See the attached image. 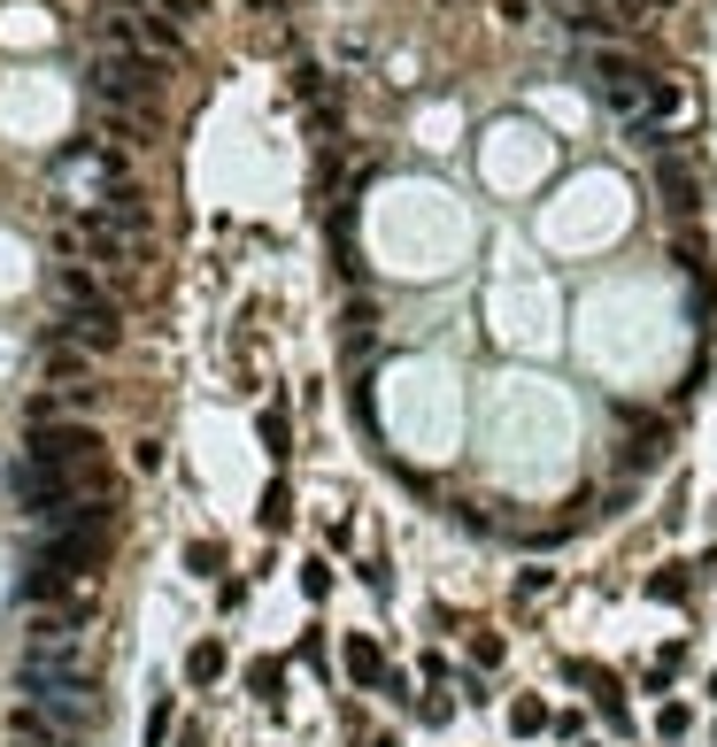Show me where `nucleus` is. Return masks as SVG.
I'll use <instances>...</instances> for the list:
<instances>
[{"label": "nucleus", "instance_id": "obj_5", "mask_svg": "<svg viewBox=\"0 0 717 747\" xmlns=\"http://www.w3.org/2000/svg\"><path fill=\"white\" fill-rule=\"evenodd\" d=\"M31 470H101V432L93 424H31Z\"/></svg>", "mask_w": 717, "mask_h": 747}, {"label": "nucleus", "instance_id": "obj_17", "mask_svg": "<svg viewBox=\"0 0 717 747\" xmlns=\"http://www.w3.org/2000/svg\"><path fill=\"white\" fill-rule=\"evenodd\" d=\"M8 747H31V740H8Z\"/></svg>", "mask_w": 717, "mask_h": 747}, {"label": "nucleus", "instance_id": "obj_7", "mask_svg": "<svg viewBox=\"0 0 717 747\" xmlns=\"http://www.w3.org/2000/svg\"><path fill=\"white\" fill-rule=\"evenodd\" d=\"M185 678H193V686H216V678H224V639H193Z\"/></svg>", "mask_w": 717, "mask_h": 747}, {"label": "nucleus", "instance_id": "obj_11", "mask_svg": "<svg viewBox=\"0 0 717 747\" xmlns=\"http://www.w3.org/2000/svg\"><path fill=\"white\" fill-rule=\"evenodd\" d=\"M286 516H294V493H286V485H270V493H263V524H270V532H278V524H286Z\"/></svg>", "mask_w": 717, "mask_h": 747}, {"label": "nucleus", "instance_id": "obj_6", "mask_svg": "<svg viewBox=\"0 0 717 747\" xmlns=\"http://www.w3.org/2000/svg\"><path fill=\"white\" fill-rule=\"evenodd\" d=\"M348 678H356V686H386V655H378V639H348Z\"/></svg>", "mask_w": 717, "mask_h": 747}, {"label": "nucleus", "instance_id": "obj_15", "mask_svg": "<svg viewBox=\"0 0 717 747\" xmlns=\"http://www.w3.org/2000/svg\"><path fill=\"white\" fill-rule=\"evenodd\" d=\"M547 586H555V571H525V579H518V601H540Z\"/></svg>", "mask_w": 717, "mask_h": 747}, {"label": "nucleus", "instance_id": "obj_1", "mask_svg": "<svg viewBox=\"0 0 717 747\" xmlns=\"http://www.w3.org/2000/svg\"><path fill=\"white\" fill-rule=\"evenodd\" d=\"M85 85H93V101H101V116H109L116 132H140V124L155 116L163 62H155V54H140V47H124V39H101V47H93V70H85Z\"/></svg>", "mask_w": 717, "mask_h": 747}, {"label": "nucleus", "instance_id": "obj_9", "mask_svg": "<svg viewBox=\"0 0 717 747\" xmlns=\"http://www.w3.org/2000/svg\"><path fill=\"white\" fill-rule=\"evenodd\" d=\"M540 725H547V702H533V694H525V702H510V733H525V740H533Z\"/></svg>", "mask_w": 717, "mask_h": 747}, {"label": "nucleus", "instance_id": "obj_8", "mask_svg": "<svg viewBox=\"0 0 717 747\" xmlns=\"http://www.w3.org/2000/svg\"><path fill=\"white\" fill-rule=\"evenodd\" d=\"M263 448H270V454H294V424H286V409H263Z\"/></svg>", "mask_w": 717, "mask_h": 747}, {"label": "nucleus", "instance_id": "obj_13", "mask_svg": "<svg viewBox=\"0 0 717 747\" xmlns=\"http://www.w3.org/2000/svg\"><path fill=\"white\" fill-rule=\"evenodd\" d=\"M648 594H656V601H679V594H687V571H679V563H672V571H656V579H648Z\"/></svg>", "mask_w": 717, "mask_h": 747}, {"label": "nucleus", "instance_id": "obj_4", "mask_svg": "<svg viewBox=\"0 0 717 747\" xmlns=\"http://www.w3.org/2000/svg\"><path fill=\"white\" fill-rule=\"evenodd\" d=\"M23 709H39L47 725H62V733H85L93 725V671H78V678H23Z\"/></svg>", "mask_w": 717, "mask_h": 747}, {"label": "nucleus", "instance_id": "obj_14", "mask_svg": "<svg viewBox=\"0 0 717 747\" xmlns=\"http://www.w3.org/2000/svg\"><path fill=\"white\" fill-rule=\"evenodd\" d=\"M247 686H255L263 702H278V663H255V671H247Z\"/></svg>", "mask_w": 717, "mask_h": 747}, {"label": "nucleus", "instance_id": "obj_2", "mask_svg": "<svg viewBox=\"0 0 717 747\" xmlns=\"http://www.w3.org/2000/svg\"><path fill=\"white\" fill-rule=\"evenodd\" d=\"M54 308H62V339L85 347V355H109V347L124 339V308H116V294H109L93 270H78V263L54 270Z\"/></svg>", "mask_w": 717, "mask_h": 747}, {"label": "nucleus", "instance_id": "obj_12", "mask_svg": "<svg viewBox=\"0 0 717 747\" xmlns=\"http://www.w3.org/2000/svg\"><path fill=\"white\" fill-rule=\"evenodd\" d=\"M171 725H178V702H155V709H147V740L163 747L171 740Z\"/></svg>", "mask_w": 717, "mask_h": 747}, {"label": "nucleus", "instance_id": "obj_10", "mask_svg": "<svg viewBox=\"0 0 717 747\" xmlns=\"http://www.w3.org/2000/svg\"><path fill=\"white\" fill-rule=\"evenodd\" d=\"M687 725H695L687 702H664V709H656V733H664V740H687Z\"/></svg>", "mask_w": 717, "mask_h": 747}, {"label": "nucleus", "instance_id": "obj_3", "mask_svg": "<svg viewBox=\"0 0 717 747\" xmlns=\"http://www.w3.org/2000/svg\"><path fill=\"white\" fill-rule=\"evenodd\" d=\"M54 185H62L70 201L101 208V201L132 193V170H124V154L116 147H70V154H54Z\"/></svg>", "mask_w": 717, "mask_h": 747}, {"label": "nucleus", "instance_id": "obj_16", "mask_svg": "<svg viewBox=\"0 0 717 747\" xmlns=\"http://www.w3.org/2000/svg\"><path fill=\"white\" fill-rule=\"evenodd\" d=\"M417 717H424V725H448V717H455V702H448V694H424V709H417Z\"/></svg>", "mask_w": 717, "mask_h": 747}]
</instances>
